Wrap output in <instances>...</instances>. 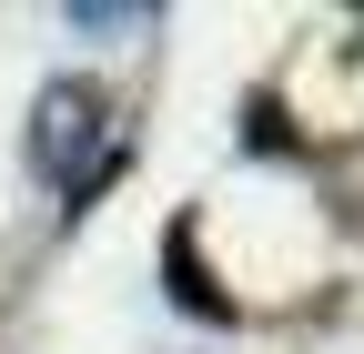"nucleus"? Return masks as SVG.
Instances as JSON below:
<instances>
[{
  "label": "nucleus",
  "mask_w": 364,
  "mask_h": 354,
  "mask_svg": "<svg viewBox=\"0 0 364 354\" xmlns=\"http://www.w3.org/2000/svg\"><path fill=\"white\" fill-rule=\"evenodd\" d=\"M31 162L71 193V213L122 172V122H112V92H102V81L71 71V81L41 92V112H31Z\"/></svg>",
  "instance_id": "f257e3e1"
}]
</instances>
